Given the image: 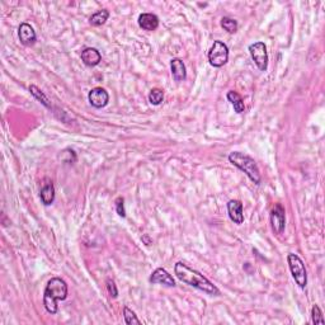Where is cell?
<instances>
[{
    "label": "cell",
    "mask_w": 325,
    "mask_h": 325,
    "mask_svg": "<svg viewBox=\"0 0 325 325\" xmlns=\"http://www.w3.org/2000/svg\"><path fill=\"white\" fill-rule=\"evenodd\" d=\"M174 273L178 277L179 281L185 282V283L190 284L192 287L197 288V290L203 291L205 293L210 296H219L220 290L215 286L212 282H210L206 277L201 274L200 272L195 271L191 267H188L186 263L178 262L174 266Z\"/></svg>",
    "instance_id": "1"
},
{
    "label": "cell",
    "mask_w": 325,
    "mask_h": 325,
    "mask_svg": "<svg viewBox=\"0 0 325 325\" xmlns=\"http://www.w3.org/2000/svg\"><path fill=\"white\" fill-rule=\"evenodd\" d=\"M68 297V284L60 277H54L46 284L44 292V305L47 312L55 315L59 311L57 300H65Z\"/></svg>",
    "instance_id": "2"
},
{
    "label": "cell",
    "mask_w": 325,
    "mask_h": 325,
    "mask_svg": "<svg viewBox=\"0 0 325 325\" xmlns=\"http://www.w3.org/2000/svg\"><path fill=\"white\" fill-rule=\"evenodd\" d=\"M229 161L235 166L236 168L240 169L241 172L247 174L248 178L255 183V185H260L262 177H260L259 168H258L257 162L253 157H250L249 155L243 154L240 151H233L229 155Z\"/></svg>",
    "instance_id": "3"
},
{
    "label": "cell",
    "mask_w": 325,
    "mask_h": 325,
    "mask_svg": "<svg viewBox=\"0 0 325 325\" xmlns=\"http://www.w3.org/2000/svg\"><path fill=\"white\" fill-rule=\"evenodd\" d=\"M287 263L288 266H290V271L293 279H295L296 283L298 284V287L303 290L307 284V273L302 259H301L297 254L290 253V254L287 255Z\"/></svg>",
    "instance_id": "4"
},
{
    "label": "cell",
    "mask_w": 325,
    "mask_h": 325,
    "mask_svg": "<svg viewBox=\"0 0 325 325\" xmlns=\"http://www.w3.org/2000/svg\"><path fill=\"white\" fill-rule=\"evenodd\" d=\"M229 60V47L222 41H214L209 51V63L214 68H221Z\"/></svg>",
    "instance_id": "5"
},
{
    "label": "cell",
    "mask_w": 325,
    "mask_h": 325,
    "mask_svg": "<svg viewBox=\"0 0 325 325\" xmlns=\"http://www.w3.org/2000/svg\"><path fill=\"white\" fill-rule=\"evenodd\" d=\"M249 54L257 68L260 71H266L268 68V52L264 42H254L250 45Z\"/></svg>",
    "instance_id": "6"
},
{
    "label": "cell",
    "mask_w": 325,
    "mask_h": 325,
    "mask_svg": "<svg viewBox=\"0 0 325 325\" xmlns=\"http://www.w3.org/2000/svg\"><path fill=\"white\" fill-rule=\"evenodd\" d=\"M271 225L276 234H282L286 228V211L281 203H276L271 211Z\"/></svg>",
    "instance_id": "7"
},
{
    "label": "cell",
    "mask_w": 325,
    "mask_h": 325,
    "mask_svg": "<svg viewBox=\"0 0 325 325\" xmlns=\"http://www.w3.org/2000/svg\"><path fill=\"white\" fill-rule=\"evenodd\" d=\"M88 99L94 108H103L108 104L109 94L104 88L97 87L90 90L89 94H88Z\"/></svg>",
    "instance_id": "8"
},
{
    "label": "cell",
    "mask_w": 325,
    "mask_h": 325,
    "mask_svg": "<svg viewBox=\"0 0 325 325\" xmlns=\"http://www.w3.org/2000/svg\"><path fill=\"white\" fill-rule=\"evenodd\" d=\"M228 212L231 221L236 225H241L244 222L243 203L239 200H231L228 202Z\"/></svg>",
    "instance_id": "9"
},
{
    "label": "cell",
    "mask_w": 325,
    "mask_h": 325,
    "mask_svg": "<svg viewBox=\"0 0 325 325\" xmlns=\"http://www.w3.org/2000/svg\"><path fill=\"white\" fill-rule=\"evenodd\" d=\"M18 36L21 44L25 45V46H32V45L36 44V32L33 30V27L28 23H21L18 28Z\"/></svg>",
    "instance_id": "10"
},
{
    "label": "cell",
    "mask_w": 325,
    "mask_h": 325,
    "mask_svg": "<svg viewBox=\"0 0 325 325\" xmlns=\"http://www.w3.org/2000/svg\"><path fill=\"white\" fill-rule=\"evenodd\" d=\"M149 281L151 283H160L164 284V286H168V287H174L176 286V281H174L173 276L164 268L155 269L151 273V276H150Z\"/></svg>",
    "instance_id": "11"
},
{
    "label": "cell",
    "mask_w": 325,
    "mask_h": 325,
    "mask_svg": "<svg viewBox=\"0 0 325 325\" xmlns=\"http://www.w3.org/2000/svg\"><path fill=\"white\" fill-rule=\"evenodd\" d=\"M81 61L87 66H97L102 61V55L94 47H87L81 51Z\"/></svg>",
    "instance_id": "12"
},
{
    "label": "cell",
    "mask_w": 325,
    "mask_h": 325,
    "mask_svg": "<svg viewBox=\"0 0 325 325\" xmlns=\"http://www.w3.org/2000/svg\"><path fill=\"white\" fill-rule=\"evenodd\" d=\"M138 26L145 31H155L159 27V18L152 13H142L138 17Z\"/></svg>",
    "instance_id": "13"
},
{
    "label": "cell",
    "mask_w": 325,
    "mask_h": 325,
    "mask_svg": "<svg viewBox=\"0 0 325 325\" xmlns=\"http://www.w3.org/2000/svg\"><path fill=\"white\" fill-rule=\"evenodd\" d=\"M171 70L173 79L176 81H183L187 78V69H186L183 60L173 59L171 61Z\"/></svg>",
    "instance_id": "14"
},
{
    "label": "cell",
    "mask_w": 325,
    "mask_h": 325,
    "mask_svg": "<svg viewBox=\"0 0 325 325\" xmlns=\"http://www.w3.org/2000/svg\"><path fill=\"white\" fill-rule=\"evenodd\" d=\"M40 197L42 203H44L45 206H50L55 200V187L52 185V182H49L46 185L42 187L40 192Z\"/></svg>",
    "instance_id": "15"
},
{
    "label": "cell",
    "mask_w": 325,
    "mask_h": 325,
    "mask_svg": "<svg viewBox=\"0 0 325 325\" xmlns=\"http://www.w3.org/2000/svg\"><path fill=\"white\" fill-rule=\"evenodd\" d=\"M226 97H228V100L231 103V106L234 107V111H235L236 113H243L244 109H245V104H244V100L243 98H241V95L239 94V93L234 92V90H230Z\"/></svg>",
    "instance_id": "16"
},
{
    "label": "cell",
    "mask_w": 325,
    "mask_h": 325,
    "mask_svg": "<svg viewBox=\"0 0 325 325\" xmlns=\"http://www.w3.org/2000/svg\"><path fill=\"white\" fill-rule=\"evenodd\" d=\"M109 17V12L107 9H102V11H98L93 14L89 18V23L94 27H98V26H102L107 22V19Z\"/></svg>",
    "instance_id": "17"
},
{
    "label": "cell",
    "mask_w": 325,
    "mask_h": 325,
    "mask_svg": "<svg viewBox=\"0 0 325 325\" xmlns=\"http://www.w3.org/2000/svg\"><path fill=\"white\" fill-rule=\"evenodd\" d=\"M30 92H31V94H32L33 97H35L36 99H37L38 102H40V103L44 104V106L46 107V108H51V103H50L49 98H47L46 95H45V93L42 92V90L38 89V88L36 87V85H31Z\"/></svg>",
    "instance_id": "18"
},
{
    "label": "cell",
    "mask_w": 325,
    "mask_h": 325,
    "mask_svg": "<svg viewBox=\"0 0 325 325\" xmlns=\"http://www.w3.org/2000/svg\"><path fill=\"white\" fill-rule=\"evenodd\" d=\"M164 100V90L160 88H154L150 90L149 93V102L152 106H159L161 104V102Z\"/></svg>",
    "instance_id": "19"
},
{
    "label": "cell",
    "mask_w": 325,
    "mask_h": 325,
    "mask_svg": "<svg viewBox=\"0 0 325 325\" xmlns=\"http://www.w3.org/2000/svg\"><path fill=\"white\" fill-rule=\"evenodd\" d=\"M221 27L229 33H235L238 31V22L230 17H224L221 19Z\"/></svg>",
    "instance_id": "20"
},
{
    "label": "cell",
    "mask_w": 325,
    "mask_h": 325,
    "mask_svg": "<svg viewBox=\"0 0 325 325\" xmlns=\"http://www.w3.org/2000/svg\"><path fill=\"white\" fill-rule=\"evenodd\" d=\"M123 317H125V322L127 325L131 324H141V320L136 316L135 312L131 309H128L127 306L123 307Z\"/></svg>",
    "instance_id": "21"
},
{
    "label": "cell",
    "mask_w": 325,
    "mask_h": 325,
    "mask_svg": "<svg viewBox=\"0 0 325 325\" xmlns=\"http://www.w3.org/2000/svg\"><path fill=\"white\" fill-rule=\"evenodd\" d=\"M311 320L314 324H325V320L322 317V312L317 305H314L311 309Z\"/></svg>",
    "instance_id": "22"
},
{
    "label": "cell",
    "mask_w": 325,
    "mask_h": 325,
    "mask_svg": "<svg viewBox=\"0 0 325 325\" xmlns=\"http://www.w3.org/2000/svg\"><path fill=\"white\" fill-rule=\"evenodd\" d=\"M116 211L118 214V216L126 217V211H125V200L122 197H118L116 200Z\"/></svg>",
    "instance_id": "23"
},
{
    "label": "cell",
    "mask_w": 325,
    "mask_h": 325,
    "mask_svg": "<svg viewBox=\"0 0 325 325\" xmlns=\"http://www.w3.org/2000/svg\"><path fill=\"white\" fill-rule=\"evenodd\" d=\"M106 283H107V290H108V293L111 295V297L116 298L117 296H118V290H117L114 282L112 281V279H107Z\"/></svg>",
    "instance_id": "24"
}]
</instances>
